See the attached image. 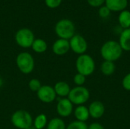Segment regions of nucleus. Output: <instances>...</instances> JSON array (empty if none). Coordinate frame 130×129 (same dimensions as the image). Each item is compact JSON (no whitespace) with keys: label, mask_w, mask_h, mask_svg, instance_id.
Returning a JSON list of instances; mask_svg holds the SVG:
<instances>
[{"label":"nucleus","mask_w":130,"mask_h":129,"mask_svg":"<svg viewBox=\"0 0 130 129\" xmlns=\"http://www.w3.org/2000/svg\"><path fill=\"white\" fill-rule=\"evenodd\" d=\"M122 49L118 41L107 40L101 47L100 53L104 61L116 62L120 59L123 55Z\"/></svg>","instance_id":"f257e3e1"},{"label":"nucleus","mask_w":130,"mask_h":129,"mask_svg":"<svg viewBox=\"0 0 130 129\" xmlns=\"http://www.w3.org/2000/svg\"><path fill=\"white\" fill-rule=\"evenodd\" d=\"M75 68L78 73L88 77L91 75L96 68L94 59L88 54H82L78 56L75 61Z\"/></svg>","instance_id":"f03ea898"},{"label":"nucleus","mask_w":130,"mask_h":129,"mask_svg":"<svg viewBox=\"0 0 130 129\" xmlns=\"http://www.w3.org/2000/svg\"><path fill=\"white\" fill-rule=\"evenodd\" d=\"M55 32L60 39L69 40L75 34V26L69 19H62L55 26Z\"/></svg>","instance_id":"7ed1b4c3"},{"label":"nucleus","mask_w":130,"mask_h":129,"mask_svg":"<svg viewBox=\"0 0 130 129\" xmlns=\"http://www.w3.org/2000/svg\"><path fill=\"white\" fill-rule=\"evenodd\" d=\"M11 122L15 128L18 129H27L33 125L31 115L23 109L15 111L11 117Z\"/></svg>","instance_id":"20e7f679"},{"label":"nucleus","mask_w":130,"mask_h":129,"mask_svg":"<svg viewBox=\"0 0 130 129\" xmlns=\"http://www.w3.org/2000/svg\"><path fill=\"white\" fill-rule=\"evenodd\" d=\"M68 99L73 105H84L90 99V91L84 86H76L71 89Z\"/></svg>","instance_id":"39448f33"},{"label":"nucleus","mask_w":130,"mask_h":129,"mask_svg":"<svg viewBox=\"0 0 130 129\" xmlns=\"http://www.w3.org/2000/svg\"><path fill=\"white\" fill-rule=\"evenodd\" d=\"M16 65L21 73L28 75L34 68V59L29 52H23L17 56Z\"/></svg>","instance_id":"423d86ee"},{"label":"nucleus","mask_w":130,"mask_h":129,"mask_svg":"<svg viewBox=\"0 0 130 129\" xmlns=\"http://www.w3.org/2000/svg\"><path fill=\"white\" fill-rule=\"evenodd\" d=\"M34 40V33L28 28H21L15 33V42L22 48L31 47Z\"/></svg>","instance_id":"0eeeda50"},{"label":"nucleus","mask_w":130,"mask_h":129,"mask_svg":"<svg viewBox=\"0 0 130 129\" xmlns=\"http://www.w3.org/2000/svg\"><path fill=\"white\" fill-rule=\"evenodd\" d=\"M70 49L75 54H85L88 49V44L84 36L80 34H75L69 40Z\"/></svg>","instance_id":"6e6552de"},{"label":"nucleus","mask_w":130,"mask_h":129,"mask_svg":"<svg viewBox=\"0 0 130 129\" xmlns=\"http://www.w3.org/2000/svg\"><path fill=\"white\" fill-rule=\"evenodd\" d=\"M37 94L39 100L45 103H52L56 98L54 88L49 85H42L40 89L37 92Z\"/></svg>","instance_id":"1a4fd4ad"},{"label":"nucleus","mask_w":130,"mask_h":129,"mask_svg":"<svg viewBox=\"0 0 130 129\" xmlns=\"http://www.w3.org/2000/svg\"><path fill=\"white\" fill-rule=\"evenodd\" d=\"M56 111L62 118L69 117L73 113V104L68 98H62L56 105Z\"/></svg>","instance_id":"9d476101"},{"label":"nucleus","mask_w":130,"mask_h":129,"mask_svg":"<svg viewBox=\"0 0 130 129\" xmlns=\"http://www.w3.org/2000/svg\"><path fill=\"white\" fill-rule=\"evenodd\" d=\"M88 108L90 117L94 119H101L105 113V106L104 103L99 100L93 101L90 103Z\"/></svg>","instance_id":"9b49d317"},{"label":"nucleus","mask_w":130,"mask_h":129,"mask_svg":"<svg viewBox=\"0 0 130 129\" xmlns=\"http://www.w3.org/2000/svg\"><path fill=\"white\" fill-rule=\"evenodd\" d=\"M52 50L54 54L57 56H64L70 50L69 41L64 39H58L56 40L52 46Z\"/></svg>","instance_id":"f8f14e48"},{"label":"nucleus","mask_w":130,"mask_h":129,"mask_svg":"<svg viewBox=\"0 0 130 129\" xmlns=\"http://www.w3.org/2000/svg\"><path fill=\"white\" fill-rule=\"evenodd\" d=\"M104 5L110 11L120 12L126 8L129 5V0H106Z\"/></svg>","instance_id":"ddd939ff"},{"label":"nucleus","mask_w":130,"mask_h":129,"mask_svg":"<svg viewBox=\"0 0 130 129\" xmlns=\"http://www.w3.org/2000/svg\"><path fill=\"white\" fill-rule=\"evenodd\" d=\"M73 112H74V116L77 121L86 122L90 118L88 108L85 105L77 106Z\"/></svg>","instance_id":"4468645a"},{"label":"nucleus","mask_w":130,"mask_h":129,"mask_svg":"<svg viewBox=\"0 0 130 129\" xmlns=\"http://www.w3.org/2000/svg\"><path fill=\"white\" fill-rule=\"evenodd\" d=\"M118 43L123 51L130 52V28L123 29L121 31Z\"/></svg>","instance_id":"2eb2a0df"},{"label":"nucleus","mask_w":130,"mask_h":129,"mask_svg":"<svg viewBox=\"0 0 130 129\" xmlns=\"http://www.w3.org/2000/svg\"><path fill=\"white\" fill-rule=\"evenodd\" d=\"M54 90L56 94V96L61 97H68L69 94V92L71 90L70 86L68 83L65 81H59L57 82L54 86Z\"/></svg>","instance_id":"dca6fc26"},{"label":"nucleus","mask_w":130,"mask_h":129,"mask_svg":"<svg viewBox=\"0 0 130 129\" xmlns=\"http://www.w3.org/2000/svg\"><path fill=\"white\" fill-rule=\"evenodd\" d=\"M118 23L123 30L130 28V11L125 9L120 12L118 16Z\"/></svg>","instance_id":"f3484780"},{"label":"nucleus","mask_w":130,"mask_h":129,"mask_svg":"<svg viewBox=\"0 0 130 129\" xmlns=\"http://www.w3.org/2000/svg\"><path fill=\"white\" fill-rule=\"evenodd\" d=\"M101 73L105 76H110L114 74L116 71V65L113 62L104 61L101 65Z\"/></svg>","instance_id":"a211bd4d"},{"label":"nucleus","mask_w":130,"mask_h":129,"mask_svg":"<svg viewBox=\"0 0 130 129\" xmlns=\"http://www.w3.org/2000/svg\"><path fill=\"white\" fill-rule=\"evenodd\" d=\"M33 50L37 53H43L47 49V43L43 39H35L31 46Z\"/></svg>","instance_id":"6ab92c4d"},{"label":"nucleus","mask_w":130,"mask_h":129,"mask_svg":"<svg viewBox=\"0 0 130 129\" xmlns=\"http://www.w3.org/2000/svg\"><path fill=\"white\" fill-rule=\"evenodd\" d=\"M46 129H66V125L61 118H53L48 122Z\"/></svg>","instance_id":"aec40b11"},{"label":"nucleus","mask_w":130,"mask_h":129,"mask_svg":"<svg viewBox=\"0 0 130 129\" xmlns=\"http://www.w3.org/2000/svg\"><path fill=\"white\" fill-rule=\"evenodd\" d=\"M47 125V117L45 114L38 115L33 122V126L36 129H43Z\"/></svg>","instance_id":"412c9836"},{"label":"nucleus","mask_w":130,"mask_h":129,"mask_svg":"<svg viewBox=\"0 0 130 129\" xmlns=\"http://www.w3.org/2000/svg\"><path fill=\"white\" fill-rule=\"evenodd\" d=\"M88 125L86 122H79V121H73L70 122L67 126L66 129H88Z\"/></svg>","instance_id":"4be33fe9"},{"label":"nucleus","mask_w":130,"mask_h":129,"mask_svg":"<svg viewBox=\"0 0 130 129\" xmlns=\"http://www.w3.org/2000/svg\"><path fill=\"white\" fill-rule=\"evenodd\" d=\"M28 87H29L30 90H32L34 92H37L40 89V87H42V84H41V82L38 79L33 78L29 81Z\"/></svg>","instance_id":"5701e85b"},{"label":"nucleus","mask_w":130,"mask_h":129,"mask_svg":"<svg viewBox=\"0 0 130 129\" xmlns=\"http://www.w3.org/2000/svg\"><path fill=\"white\" fill-rule=\"evenodd\" d=\"M73 81L76 86H83L86 81V77L79 73H77L73 78Z\"/></svg>","instance_id":"b1692460"},{"label":"nucleus","mask_w":130,"mask_h":129,"mask_svg":"<svg viewBox=\"0 0 130 129\" xmlns=\"http://www.w3.org/2000/svg\"><path fill=\"white\" fill-rule=\"evenodd\" d=\"M110 10L105 5H102L101 7L99 8L98 9V15L101 17V18H107L110 15Z\"/></svg>","instance_id":"393cba45"},{"label":"nucleus","mask_w":130,"mask_h":129,"mask_svg":"<svg viewBox=\"0 0 130 129\" xmlns=\"http://www.w3.org/2000/svg\"><path fill=\"white\" fill-rule=\"evenodd\" d=\"M122 87L127 91H130V72L126 74L122 80Z\"/></svg>","instance_id":"a878e982"},{"label":"nucleus","mask_w":130,"mask_h":129,"mask_svg":"<svg viewBox=\"0 0 130 129\" xmlns=\"http://www.w3.org/2000/svg\"><path fill=\"white\" fill-rule=\"evenodd\" d=\"M62 0H45L46 5L50 8H56L59 7Z\"/></svg>","instance_id":"bb28decb"},{"label":"nucleus","mask_w":130,"mask_h":129,"mask_svg":"<svg viewBox=\"0 0 130 129\" xmlns=\"http://www.w3.org/2000/svg\"><path fill=\"white\" fill-rule=\"evenodd\" d=\"M106 0H87L88 5L94 8H100L105 4Z\"/></svg>","instance_id":"cd10ccee"},{"label":"nucleus","mask_w":130,"mask_h":129,"mask_svg":"<svg viewBox=\"0 0 130 129\" xmlns=\"http://www.w3.org/2000/svg\"><path fill=\"white\" fill-rule=\"evenodd\" d=\"M88 129H105L104 125L99 122H93L88 125Z\"/></svg>","instance_id":"c85d7f7f"},{"label":"nucleus","mask_w":130,"mask_h":129,"mask_svg":"<svg viewBox=\"0 0 130 129\" xmlns=\"http://www.w3.org/2000/svg\"><path fill=\"white\" fill-rule=\"evenodd\" d=\"M3 85V80L0 78V87Z\"/></svg>","instance_id":"c756f323"},{"label":"nucleus","mask_w":130,"mask_h":129,"mask_svg":"<svg viewBox=\"0 0 130 129\" xmlns=\"http://www.w3.org/2000/svg\"><path fill=\"white\" fill-rule=\"evenodd\" d=\"M27 129H36V128H34V127L33 125H32V126H30V127H29L28 128H27Z\"/></svg>","instance_id":"7c9ffc66"},{"label":"nucleus","mask_w":130,"mask_h":129,"mask_svg":"<svg viewBox=\"0 0 130 129\" xmlns=\"http://www.w3.org/2000/svg\"><path fill=\"white\" fill-rule=\"evenodd\" d=\"M129 6H130V0H129Z\"/></svg>","instance_id":"2f4dec72"}]
</instances>
